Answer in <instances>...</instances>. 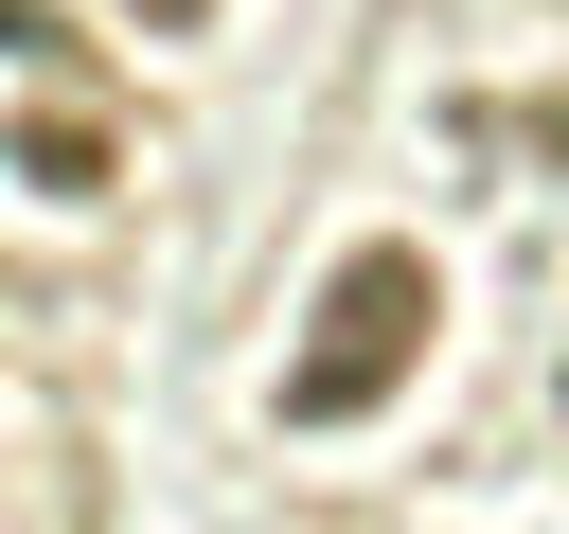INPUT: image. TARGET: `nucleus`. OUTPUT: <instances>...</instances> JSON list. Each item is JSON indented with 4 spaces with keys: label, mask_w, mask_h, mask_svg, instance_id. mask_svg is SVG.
<instances>
[{
    "label": "nucleus",
    "mask_w": 569,
    "mask_h": 534,
    "mask_svg": "<svg viewBox=\"0 0 569 534\" xmlns=\"http://www.w3.org/2000/svg\"><path fill=\"white\" fill-rule=\"evenodd\" d=\"M427 320H445V285H427V249H338V285H320V320H302V356H284V427H356V409H391L409 392V356H427Z\"/></svg>",
    "instance_id": "1"
},
{
    "label": "nucleus",
    "mask_w": 569,
    "mask_h": 534,
    "mask_svg": "<svg viewBox=\"0 0 569 534\" xmlns=\"http://www.w3.org/2000/svg\"><path fill=\"white\" fill-rule=\"evenodd\" d=\"M18 178H53V196H107V142H89V125H36V142H18Z\"/></svg>",
    "instance_id": "2"
},
{
    "label": "nucleus",
    "mask_w": 569,
    "mask_h": 534,
    "mask_svg": "<svg viewBox=\"0 0 569 534\" xmlns=\"http://www.w3.org/2000/svg\"><path fill=\"white\" fill-rule=\"evenodd\" d=\"M124 18H142V36H196V18H213V0H124Z\"/></svg>",
    "instance_id": "3"
}]
</instances>
